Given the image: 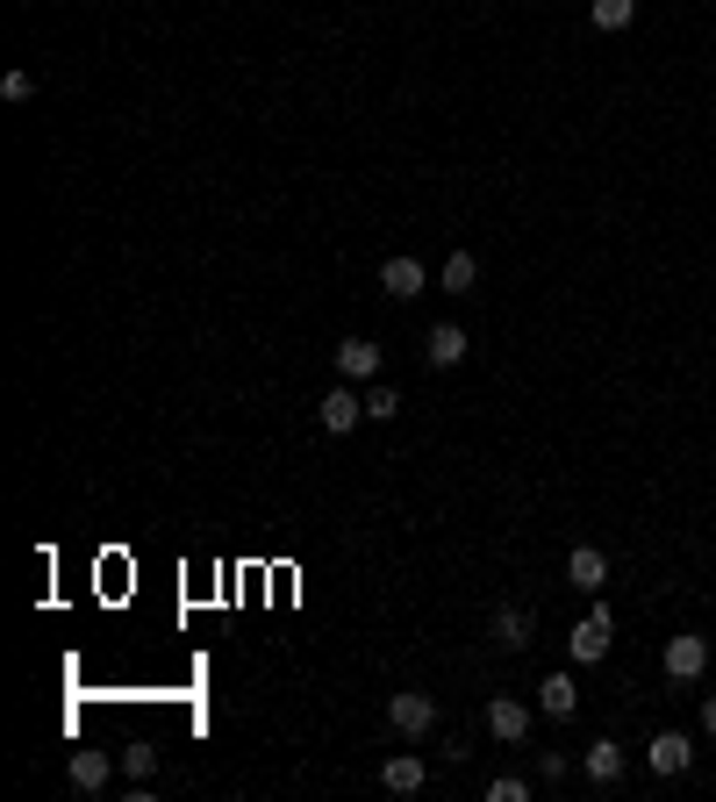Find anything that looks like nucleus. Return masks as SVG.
Instances as JSON below:
<instances>
[{
  "label": "nucleus",
  "instance_id": "obj_1",
  "mask_svg": "<svg viewBox=\"0 0 716 802\" xmlns=\"http://www.w3.org/2000/svg\"><path fill=\"white\" fill-rule=\"evenodd\" d=\"M387 723H394V731H402V738H423V731H430V723H437V702H430V695H423V688H402V695H394V702H387Z\"/></svg>",
  "mask_w": 716,
  "mask_h": 802
},
{
  "label": "nucleus",
  "instance_id": "obj_2",
  "mask_svg": "<svg viewBox=\"0 0 716 802\" xmlns=\"http://www.w3.org/2000/svg\"><path fill=\"white\" fill-rule=\"evenodd\" d=\"M645 767H652V774H666V781H674V774H688V767H695V746H688L681 731H660V738L645 746Z\"/></svg>",
  "mask_w": 716,
  "mask_h": 802
},
{
  "label": "nucleus",
  "instance_id": "obj_3",
  "mask_svg": "<svg viewBox=\"0 0 716 802\" xmlns=\"http://www.w3.org/2000/svg\"><path fill=\"white\" fill-rule=\"evenodd\" d=\"M709 667V638H695V631H674V638H666V674L674 680H695Z\"/></svg>",
  "mask_w": 716,
  "mask_h": 802
},
{
  "label": "nucleus",
  "instance_id": "obj_4",
  "mask_svg": "<svg viewBox=\"0 0 716 802\" xmlns=\"http://www.w3.org/2000/svg\"><path fill=\"white\" fill-rule=\"evenodd\" d=\"M609 631H616V624H609V610H588V624H581V631L567 638L581 667H595V659H609Z\"/></svg>",
  "mask_w": 716,
  "mask_h": 802
},
{
  "label": "nucleus",
  "instance_id": "obj_5",
  "mask_svg": "<svg viewBox=\"0 0 716 802\" xmlns=\"http://www.w3.org/2000/svg\"><path fill=\"white\" fill-rule=\"evenodd\" d=\"M380 287H387L394 301H416L423 287H430V272H423V259H387L380 265Z\"/></svg>",
  "mask_w": 716,
  "mask_h": 802
},
{
  "label": "nucleus",
  "instance_id": "obj_6",
  "mask_svg": "<svg viewBox=\"0 0 716 802\" xmlns=\"http://www.w3.org/2000/svg\"><path fill=\"white\" fill-rule=\"evenodd\" d=\"M487 731H495L501 746H523V738H530V709L501 695V702H487Z\"/></svg>",
  "mask_w": 716,
  "mask_h": 802
},
{
  "label": "nucleus",
  "instance_id": "obj_7",
  "mask_svg": "<svg viewBox=\"0 0 716 802\" xmlns=\"http://www.w3.org/2000/svg\"><path fill=\"white\" fill-rule=\"evenodd\" d=\"M538 709L567 723L573 709H581V688H573V674H544V680H538Z\"/></svg>",
  "mask_w": 716,
  "mask_h": 802
},
{
  "label": "nucleus",
  "instance_id": "obj_8",
  "mask_svg": "<svg viewBox=\"0 0 716 802\" xmlns=\"http://www.w3.org/2000/svg\"><path fill=\"white\" fill-rule=\"evenodd\" d=\"M315 416H323V430H330V437H344V430H352V423L365 416V395H352V387H330V402L315 408Z\"/></svg>",
  "mask_w": 716,
  "mask_h": 802
},
{
  "label": "nucleus",
  "instance_id": "obj_9",
  "mask_svg": "<svg viewBox=\"0 0 716 802\" xmlns=\"http://www.w3.org/2000/svg\"><path fill=\"white\" fill-rule=\"evenodd\" d=\"M567 581L581 587V595H602V581H609V559L595 552V544H581V552L567 559Z\"/></svg>",
  "mask_w": 716,
  "mask_h": 802
},
{
  "label": "nucleus",
  "instance_id": "obj_10",
  "mask_svg": "<svg viewBox=\"0 0 716 802\" xmlns=\"http://www.w3.org/2000/svg\"><path fill=\"white\" fill-rule=\"evenodd\" d=\"M380 781H387V789H394V795H416V789H423V781H430V767H423V760H416V752H394V760H387V767H380Z\"/></svg>",
  "mask_w": 716,
  "mask_h": 802
},
{
  "label": "nucleus",
  "instance_id": "obj_11",
  "mask_svg": "<svg viewBox=\"0 0 716 802\" xmlns=\"http://www.w3.org/2000/svg\"><path fill=\"white\" fill-rule=\"evenodd\" d=\"M65 774H72V789H86V795H94V789H108V752L80 746V752H72V767H65Z\"/></svg>",
  "mask_w": 716,
  "mask_h": 802
},
{
  "label": "nucleus",
  "instance_id": "obj_12",
  "mask_svg": "<svg viewBox=\"0 0 716 802\" xmlns=\"http://www.w3.org/2000/svg\"><path fill=\"white\" fill-rule=\"evenodd\" d=\"M338 366H344V381H373V373H380V344L344 337V344H338Z\"/></svg>",
  "mask_w": 716,
  "mask_h": 802
},
{
  "label": "nucleus",
  "instance_id": "obj_13",
  "mask_svg": "<svg viewBox=\"0 0 716 802\" xmlns=\"http://www.w3.org/2000/svg\"><path fill=\"white\" fill-rule=\"evenodd\" d=\"M423 358H430V366H459V358H466V330L437 323L430 337H423Z\"/></svg>",
  "mask_w": 716,
  "mask_h": 802
},
{
  "label": "nucleus",
  "instance_id": "obj_14",
  "mask_svg": "<svg viewBox=\"0 0 716 802\" xmlns=\"http://www.w3.org/2000/svg\"><path fill=\"white\" fill-rule=\"evenodd\" d=\"M588 781H602V789H609V781H623V746H616V738H602V746H588Z\"/></svg>",
  "mask_w": 716,
  "mask_h": 802
},
{
  "label": "nucleus",
  "instance_id": "obj_15",
  "mask_svg": "<svg viewBox=\"0 0 716 802\" xmlns=\"http://www.w3.org/2000/svg\"><path fill=\"white\" fill-rule=\"evenodd\" d=\"M588 22H595V29H631L637 22V0H588Z\"/></svg>",
  "mask_w": 716,
  "mask_h": 802
},
{
  "label": "nucleus",
  "instance_id": "obj_16",
  "mask_svg": "<svg viewBox=\"0 0 716 802\" xmlns=\"http://www.w3.org/2000/svg\"><path fill=\"white\" fill-rule=\"evenodd\" d=\"M474 280H480L474 251H452V259H445V294H474Z\"/></svg>",
  "mask_w": 716,
  "mask_h": 802
},
{
  "label": "nucleus",
  "instance_id": "obj_17",
  "mask_svg": "<svg viewBox=\"0 0 716 802\" xmlns=\"http://www.w3.org/2000/svg\"><path fill=\"white\" fill-rule=\"evenodd\" d=\"M495 638L509 645V653H523V645H530V616L523 610H495Z\"/></svg>",
  "mask_w": 716,
  "mask_h": 802
},
{
  "label": "nucleus",
  "instance_id": "obj_18",
  "mask_svg": "<svg viewBox=\"0 0 716 802\" xmlns=\"http://www.w3.org/2000/svg\"><path fill=\"white\" fill-rule=\"evenodd\" d=\"M487 802H530V781H523V774H501V781H487Z\"/></svg>",
  "mask_w": 716,
  "mask_h": 802
},
{
  "label": "nucleus",
  "instance_id": "obj_19",
  "mask_svg": "<svg viewBox=\"0 0 716 802\" xmlns=\"http://www.w3.org/2000/svg\"><path fill=\"white\" fill-rule=\"evenodd\" d=\"M151 767H158V746H122V774H136V781H144Z\"/></svg>",
  "mask_w": 716,
  "mask_h": 802
},
{
  "label": "nucleus",
  "instance_id": "obj_20",
  "mask_svg": "<svg viewBox=\"0 0 716 802\" xmlns=\"http://www.w3.org/2000/svg\"><path fill=\"white\" fill-rule=\"evenodd\" d=\"M394 408H402V395H394V387H365V416H380V423H387Z\"/></svg>",
  "mask_w": 716,
  "mask_h": 802
},
{
  "label": "nucleus",
  "instance_id": "obj_21",
  "mask_svg": "<svg viewBox=\"0 0 716 802\" xmlns=\"http://www.w3.org/2000/svg\"><path fill=\"white\" fill-rule=\"evenodd\" d=\"M0 101H37V80H29V72H8V80H0Z\"/></svg>",
  "mask_w": 716,
  "mask_h": 802
},
{
  "label": "nucleus",
  "instance_id": "obj_22",
  "mask_svg": "<svg viewBox=\"0 0 716 802\" xmlns=\"http://www.w3.org/2000/svg\"><path fill=\"white\" fill-rule=\"evenodd\" d=\"M703 731H716V695H709V702H703Z\"/></svg>",
  "mask_w": 716,
  "mask_h": 802
}]
</instances>
